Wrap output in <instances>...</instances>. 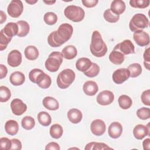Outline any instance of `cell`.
I'll return each instance as SVG.
<instances>
[{
  "instance_id": "cell-7",
  "label": "cell",
  "mask_w": 150,
  "mask_h": 150,
  "mask_svg": "<svg viewBox=\"0 0 150 150\" xmlns=\"http://www.w3.org/2000/svg\"><path fill=\"white\" fill-rule=\"evenodd\" d=\"M23 10V5L20 0H12L7 8L9 15L12 18H18L22 14Z\"/></svg>"
},
{
  "instance_id": "cell-17",
  "label": "cell",
  "mask_w": 150,
  "mask_h": 150,
  "mask_svg": "<svg viewBox=\"0 0 150 150\" xmlns=\"http://www.w3.org/2000/svg\"><path fill=\"white\" fill-rule=\"evenodd\" d=\"M83 90L87 96H94L98 90V87L97 84L91 80L87 81L84 83L83 86Z\"/></svg>"
},
{
  "instance_id": "cell-42",
  "label": "cell",
  "mask_w": 150,
  "mask_h": 150,
  "mask_svg": "<svg viewBox=\"0 0 150 150\" xmlns=\"http://www.w3.org/2000/svg\"><path fill=\"white\" fill-rule=\"evenodd\" d=\"M137 117L142 120H146L150 118V109L146 107H142L137 111Z\"/></svg>"
},
{
  "instance_id": "cell-54",
  "label": "cell",
  "mask_w": 150,
  "mask_h": 150,
  "mask_svg": "<svg viewBox=\"0 0 150 150\" xmlns=\"http://www.w3.org/2000/svg\"><path fill=\"white\" fill-rule=\"evenodd\" d=\"M43 2H44L45 4H47V5H52V4H53L54 3L56 2V1H43Z\"/></svg>"
},
{
  "instance_id": "cell-2",
  "label": "cell",
  "mask_w": 150,
  "mask_h": 150,
  "mask_svg": "<svg viewBox=\"0 0 150 150\" xmlns=\"http://www.w3.org/2000/svg\"><path fill=\"white\" fill-rule=\"evenodd\" d=\"M90 50L91 54L97 57H103L107 52V45L97 30L93 31L92 33Z\"/></svg>"
},
{
  "instance_id": "cell-3",
  "label": "cell",
  "mask_w": 150,
  "mask_h": 150,
  "mask_svg": "<svg viewBox=\"0 0 150 150\" xmlns=\"http://www.w3.org/2000/svg\"><path fill=\"white\" fill-rule=\"evenodd\" d=\"M75 77L76 75L73 70L70 69H64L57 76V84L60 88L66 89L72 84Z\"/></svg>"
},
{
  "instance_id": "cell-37",
  "label": "cell",
  "mask_w": 150,
  "mask_h": 150,
  "mask_svg": "<svg viewBox=\"0 0 150 150\" xmlns=\"http://www.w3.org/2000/svg\"><path fill=\"white\" fill-rule=\"evenodd\" d=\"M11 97L10 90L6 86H0V101L1 103L8 101Z\"/></svg>"
},
{
  "instance_id": "cell-26",
  "label": "cell",
  "mask_w": 150,
  "mask_h": 150,
  "mask_svg": "<svg viewBox=\"0 0 150 150\" xmlns=\"http://www.w3.org/2000/svg\"><path fill=\"white\" fill-rule=\"evenodd\" d=\"M124 56L125 55L120 52L113 49L109 55V60L112 63L116 65H120L124 62L125 59Z\"/></svg>"
},
{
  "instance_id": "cell-1",
  "label": "cell",
  "mask_w": 150,
  "mask_h": 150,
  "mask_svg": "<svg viewBox=\"0 0 150 150\" xmlns=\"http://www.w3.org/2000/svg\"><path fill=\"white\" fill-rule=\"evenodd\" d=\"M73 32V26L69 23H62L57 30L50 33L47 37L48 44L53 47H57L68 41Z\"/></svg>"
},
{
  "instance_id": "cell-28",
  "label": "cell",
  "mask_w": 150,
  "mask_h": 150,
  "mask_svg": "<svg viewBox=\"0 0 150 150\" xmlns=\"http://www.w3.org/2000/svg\"><path fill=\"white\" fill-rule=\"evenodd\" d=\"M26 58L29 60H35L39 56V50L34 46L30 45L27 46L24 51Z\"/></svg>"
},
{
  "instance_id": "cell-47",
  "label": "cell",
  "mask_w": 150,
  "mask_h": 150,
  "mask_svg": "<svg viewBox=\"0 0 150 150\" xmlns=\"http://www.w3.org/2000/svg\"><path fill=\"white\" fill-rule=\"evenodd\" d=\"M11 142H12V145H11V149L21 150L22 149V143L19 139L16 138H13L11 139Z\"/></svg>"
},
{
  "instance_id": "cell-4",
  "label": "cell",
  "mask_w": 150,
  "mask_h": 150,
  "mask_svg": "<svg viewBox=\"0 0 150 150\" xmlns=\"http://www.w3.org/2000/svg\"><path fill=\"white\" fill-rule=\"evenodd\" d=\"M63 57L62 53L59 52H52L45 63L46 70L50 72L57 71L63 62Z\"/></svg>"
},
{
  "instance_id": "cell-53",
  "label": "cell",
  "mask_w": 150,
  "mask_h": 150,
  "mask_svg": "<svg viewBox=\"0 0 150 150\" xmlns=\"http://www.w3.org/2000/svg\"><path fill=\"white\" fill-rule=\"evenodd\" d=\"M25 2H26V3H28V4H30V5H33V4H35V3H36V2H38V1H37V0H35V1H32V0L27 1V0H26V1H25Z\"/></svg>"
},
{
  "instance_id": "cell-27",
  "label": "cell",
  "mask_w": 150,
  "mask_h": 150,
  "mask_svg": "<svg viewBox=\"0 0 150 150\" xmlns=\"http://www.w3.org/2000/svg\"><path fill=\"white\" fill-rule=\"evenodd\" d=\"M36 84L39 87L43 89H46L50 86L52 84V80L49 75L43 73L39 77Z\"/></svg>"
},
{
  "instance_id": "cell-21",
  "label": "cell",
  "mask_w": 150,
  "mask_h": 150,
  "mask_svg": "<svg viewBox=\"0 0 150 150\" xmlns=\"http://www.w3.org/2000/svg\"><path fill=\"white\" fill-rule=\"evenodd\" d=\"M91 61L87 57H81L79 59L76 63V69L81 72L87 71L92 64Z\"/></svg>"
},
{
  "instance_id": "cell-36",
  "label": "cell",
  "mask_w": 150,
  "mask_h": 150,
  "mask_svg": "<svg viewBox=\"0 0 150 150\" xmlns=\"http://www.w3.org/2000/svg\"><path fill=\"white\" fill-rule=\"evenodd\" d=\"M104 19L110 23H115L120 19V15L114 13L110 9H106L103 14Z\"/></svg>"
},
{
  "instance_id": "cell-16",
  "label": "cell",
  "mask_w": 150,
  "mask_h": 150,
  "mask_svg": "<svg viewBox=\"0 0 150 150\" xmlns=\"http://www.w3.org/2000/svg\"><path fill=\"white\" fill-rule=\"evenodd\" d=\"M122 125L118 122H113L108 127V135L113 139L119 138L122 134Z\"/></svg>"
},
{
  "instance_id": "cell-24",
  "label": "cell",
  "mask_w": 150,
  "mask_h": 150,
  "mask_svg": "<svg viewBox=\"0 0 150 150\" xmlns=\"http://www.w3.org/2000/svg\"><path fill=\"white\" fill-rule=\"evenodd\" d=\"M2 30L6 36L12 38L13 36L18 35V25L16 23L9 22L2 29Z\"/></svg>"
},
{
  "instance_id": "cell-13",
  "label": "cell",
  "mask_w": 150,
  "mask_h": 150,
  "mask_svg": "<svg viewBox=\"0 0 150 150\" xmlns=\"http://www.w3.org/2000/svg\"><path fill=\"white\" fill-rule=\"evenodd\" d=\"M11 108L13 114L21 115L26 111L27 105L21 99L15 98L11 103Z\"/></svg>"
},
{
  "instance_id": "cell-31",
  "label": "cell",
  "mask_w": 150,
  "mask_h": 150,
  "mask_svg": "<svg viewBox=\"0 0 150 150\" xmlns=\"http://www.w3.org/2000/svg\"><path fill=\"white\" fill-rule=\"evenodd\" d=\"M118 102L119 106L123 110L129 108L132 104V101L131 98L129 96L125 94L121 95L119 97Z\"/></svg>"
},
{
  "instance_id": "cell-52",
  "label": "cell",
  "mask_w": 150,
  "mask_h": 150,
  "mask_svg": "<svg viewBox=\"0 0 150 150\" xmlns=\"http://www.w3.org/2000/svg\"><path fill=\"white\" fill-rule=\"evenodd\" d=\"M6 20V15L5 14V13L1 10L0 11V23L2 24Z\"/></svg>"
},
{
  "instance_id": "cell-25",
  "label": "cell",
  "mask_w": 150,
  "mask_h": 150,
  "mask_svg": "<svg viewBox=\"0 0 150 150\" xmlns=\"http://www.w3.org/2000/svg\"><path fill=\"white\" fill-rule=\"evenodd\" d=\"M63 57L67 60H71L75 58L77 54V50L73 45H68L64 47L62 51Z\"/></svg>"
},
{
  "instance_id": "cell-50",
  "label": "cell",
  "mask_w": 150,
  "mask_h": 150,
  "mask_svg": "<svg viewBox=\"0 0 150 150\" xmlns=\"http://www.w3.org/2000/svg\"><path fill=\"white\" fill-rule=\"evenodd\" d=\"M7 67L2 64H0V79H4L7 74Z\"/></svg>"
},
{
  "instance_id": "cell-49",
  "label": "cell",
  "mask_w": 150,
  "mask_h": 150,
  "mask_svg": "<svg viewBox=\"0 0 150 150\" xmlns=\"http://www.w3.org/2000/svg\"><path fill=\"white\" fill-rule=\"evenodd\" d=\"M46 150H59L60 146L59 145L55 142H51L47 144L45 147Z\"/></svg>"
},
{
  "instance_id": "cell-14",
  "label": "cell",
  "mask_w": 150,
  "mask_h": 150,
  "mask_svg": "<svg viewBox=\"0 0 150 150\" xmlns=\"http://www.w3.org/2000/svg\"><path fill=\"white\" fill-rule=\"evenodd\" d=\"M133 38L135 43L139 46H145L149 43V36L143 30H138L134 33Z\"/></svg>"
},
{
  "instance_id": "cell-51",
  "label": "cell",
  "mask_w": 150,
  "mask_h": 150,
  "mask_svg": "<svg viewBox=\"0 0 150 150\" xmlns=\"http://www.w3.org/2000/svg\"><path fill=\"white\" fill-rule=\"evenodd\" d=\"M143 148L144 150H149L150 148V139L146 138L142 142Z\"/></svg>"
},
{
  "instance_id": "cell-32",
  "label": "cell",
  "mask_w": 150,
  "mask_h": 150,
  "mask_svg": "<svg viewBox=\"0 0 150 150\" xmlns=\"http://www.w3.org/2000/svg\"><path fill=\"white\" fill-rule=\"evenodd\" d=\"M49 132L50 136L53 138L59 139L62 136L63 129L60 124H54L50 127Z\"/></svg>"
},
{
  "instance_id": "cell-48",
  "label": "cell",
  "mask_w": 150,
  "mask_h": 150,
  "mask_svg": "<svg viewBox=\"0 0 150 150\" xmlns=\"http://www.w3.org/2000/svg\"><path fill=\"white\" fill-rule=\"evenodd\" d=\"M81 2L87 8L94 7L98 2V0H82Z\"/></svg>"
},
{
  "instance_id": "cell-10",
  "label": "cell",
  "mask_w": 150,
  "mask_h": 150,
  "mask_svg": "<svg viewBox=\"0 0 150 150\" xmlns=\"http://www.w3.org/2000/svg\"><path fill=\"white\" fill-rule=\"evenodd\" d=\"M97 102L101 105H107L111 104L114 100L113 93L109 90H104L97 96Z\"/></svg>"
},
{
  "instance_id": "cell-40",
  "label": "cell",
  "mask_w": 150,
  "mask_h": 150,
  "mask_svg": "<svg viewBox=\"0 0 150 150\" xmlns=\"http://www.w3.org/2000/svg\"><path fill=\"white\" fill-rule=\"evenodd\" d=\"M130 5L136 8H145L149 5V1L148 0H131L129 1Z\"/></svg>"
},
{
  "instance_id": "cell-6",
  "label": "cell",
  "mask_w": 150,
  "mask_h": 150,
  "mask_svg": "<svg viewBox=\"0 0 150 150\" xmlns=\"http://www.w3.org/2000/svg\"><path fill=\"white\" fill-rule=\"evenodd\" d=\"M149 21L148 18L142 13L135 14L129 21V27L132 32L142 30L144 29L148 28Z\"/></svg>"
},
{
  "instance_id": "cell-8",
  "label": "cell",
  "mask_w": 150,
  "mask_h": 150,
  "mask_svg": "<svg viewBox=\"0 0 150 150\" xmlns=\"http://www.w3.org/2000/svg\"><path fill=\"white\" fill-rule=\"evenodd\" d=\"M114 50L120 52L124 55L135 53V46L132 42L129 39L124 40L116 45L114 47Z\"/></svg>"
},
{
  "instance_id": "cell-5",
  "label": "cell",
  "mask_w": 150,
  "mask_h": 150,
  "mask_svg": "<svg viewBox=\"0 0 150 150\" xmlns=\"http://www.w3.org/2000/svg\"><path fill=\"white\" fill-rule=\"evenodd\" d=\"M64 14L67 19L74 22H81L85 16L84 11L82 8L73 5L67 6L64 9Z\"/></svg>"
},
{
  "instance_id": "cell-33",
  "label": "cell",
  "mask_w": 150,
  "mask_h": 150,
  "mask_svg": "<svg viewBox=\"0 0 150 150\" xmlns=\"http://www.w3.org/2000/svg\"><path fill=\"white\" fill-rule=\"evenodd\" d=\"M128 70L129 71L130 77L132 78L137 77L142 73V67L140 64L138 63H132L128 67Z\"/></svg>"
},
{
  "instance_id": "cell-20",
  "label": "cell",
  "mask_w": 150,
  "mask_h": 150,
  "mask_svg": "<svg viewBox=\"0 0 150 150\" xmlns=\"http://www.w3.org/2000/svg\"><path fill=\"white\" fill-rule=\"evenodd\" d=\"M125 4L123 1L114 0L111 4L110 9L115 14L120 15L125 10Z\"/></svg>"
},
{
  "instance_id": "cell-29",
  "label": "cell",
  "mask_w": 150,
  "mask_h": 150,
  "mask_svg": "<svg viewBox=\"0 0 150 150\" xmlns=\"http://www.w3.org/2000/svg\"><path fill=\"white\" fill-rule=\"evenodd\" d=\"M18 25V37H25L29 32L30 26L29 23L25 21H19L16 22Z\"/></svg>"
},
{
  "instance_id": "cell-44",
  "label": "cell",
  "mask_w": 150,
  "mask_h": 150,
  "mask_svg": "<svg viewBox=\"0 0 150 150\" xmlns=\"http://www.w3.org/2000/svg\"><path fill=\"white\" fill-rule=\"evenodd\" d=\"M12 145L11 140L6 137H2L0 138V146L1 149L9 150Z\"/></svg>"
},
{
  "instance_id": "cell-11",
  "label": "cell",
  "mask_w": 150,
  "mask_h": 150,
  "mask_svg": "<svg viewBox=\"0 0 150 150\" xmlns=\"http://www.w3.org/2000/svg\"><path fill=\"white\" fill-rule=\"evenodd\" d=\"M90 129L92 134L94 135L101 136L104 134L106 129V125L102 120L96 119L91 123Z\"/></svg>"
},
{
  "instance_id": "cell-35",
  "label": "cell",
  "mask_w": 150,
  "mask_h": 150,
  "mask_svg": "<svg viewBox=\"0 0 150 150\" xmlns=\"http://www.w3.org/2000/svg\"><path fill=\"white\" fill-rule=\"evenodd\" d=\"M21 125L24 129L30 130L35 127V121L34 118L30 116H25L21 121Z\"/></svg>"
},
{
  "instance_id": "cell-15",
  "label": "cell",
  "mask_w": 150,
  "mask_h": 150,
  "mask_svg": "<svg viewBox=\"0 0 150 150\" xmlns=\"http://www.w3.org/2000/svg\"><path fill=\"white\" fill-rule=\"evenodd\" d=\"M8 64L13 67L19 66L22 63V54L18 50H13L9 52L7 59Z\"/></svg>"
},
{
  "instance_id": "cell-45",
  "label": "cell",
  "mask_w": 150,
  "mask_h": 150,
  "mask_svg": "<svg viewBox=\"0 0 150 150\" xmlns=\"http://www.w3.org/2000/svg\"><path fill=\"white\" fill-rule=\"evenodd\" d=\"M141 101L144 104L147 106L150 105V90L148 89L144 91L141 94Z\"/></svg>"
},
{
  "instance_id": "cell-9",
  "label": "cell",
  "mask_w": 150,
  "mask_h": 150,
  "mask_svg": "<svg viewBox=\"0 0 150 150\" xmlns=\"http://www.w3.org/2000/svg\"><path fill=\"white\" fill-rule=\"evenodd\" d=\"M129 77V71L128 69L126 68H121L115 70L112 76L113 81L117 84L123 83L127 80Z\"/></svg>"
},
{
  "instance_id": "cell-46",
  "label": "cell",
  "mask_w": 150,
  "mask_h": 150,
  "mask_svg": "<svg viewBox=\"0 0 150 150\" xmlns=\"http://www.w3.org/2000/svg\"><path fill=\"white\" fill-rule=\"evenodd\" d=\"M144 64L145 67L147 69V70H149V66H150V56H149V48H147L144 53Z\"/></svg>"
},
{
  "instance_id": "cell-39",
  "label": "cell",
  "mask_w": 150,
  "mask_h": 150,
  "mask_svg": "<svg viewBox=\"0 0 150 150\" xmlns=\"http://www.w3.org/2000/svg\"><path fill=\"white\" fill-rule=\"evenodd\" d=\"M99 72H100V67L98 66V65L95 63H93L90 69L87 71L84 72L83 73L87 77H94L97 76Z\"/></svg>"
},
{
  "instance_id": "cell-19",
  "label": "cell",
  "mask_w": 150,
  "mask_h": 150,
  "mask_svg": "<svg viewBox=\"0 0 150 150\" xmlns=\"http://www.w3.org/2000/svg\"><path fill=\"white\" fill-rule=\"evenodd\" d=\"M67 118L73 124L79 123L83 118V114L80 110L77 108H71L67 112Z\"/></svg>"
},
{
  "instance_id": "cell-22",
  "label": "cell",
  "mask_w": 150,
  "mask_h": 150,
  "mask_svg": "<svg viewBox=\"0 0 150 150\" xmlns=\"http://www.w3.org/2000/svg\"><path fill=\"white\" fill-rule=\"evenodd\" d=\"M42 103L46 108L52 111L56 110L59 107V104L57 100L50 96L45 97L43 100Z\"/></svg>"
},
{
  "instance_id": "cell-43",
  "label": "cell",
  "mask_w": 150,
  "mask_h": 150,
  "mask_svg": "<svg viewBox=\"0 0 150 150\" xmlns=\"http://www.w3.org/2000/svg\"><path fill=\"white\" fill-rule=\"evenodd\" d=\"M44 72L39 69H33L29 73V79L33 83H36L38 79Z\"/></svg>"
},
{
  "instance_id": "cell-34",
  "label": "cell",
  "mask_w": 150,
  "mask_h": 150,
  "mask_svg": "<svg viewBox=\"0 0 150 150\" xmlns=\"http://www.w3.org/2000/svg\"><path fill=\"white\" fill-rule=\"evenodd\" d=\"M84 149L86 150H102L112 148L109 147L107 144L103 142H91L86 145Z\"/></svg>"
},
{
  "instance_id": "cell-30",
  "label": "cell",
  "mask_w": 150,
  "mask_h": 150,
  "mask_svg": "<svg viewBox=\"0 0 150 150\" xmlns=\"http://www.w3.org/2000/svg\"><path fill=\"white\" fill-rule=\"evenodd\" d=\"M38 120L40 124L44 127L49 126L52 122L50 114L46 111H41L38 114Z\"/></svg>"
},
{
  "instance_id": "cell-41",
  "label": "cell",
  "mask_w": 150,
  "mask_h": 150,
  "mask_svg": "<svg viewBox=\"0 0 150 150\" xmlns=\"http://www.w3.org/2000/svg\"><path fill=\"white\" fill-rule=\"evenodd\" d=\"M11 40L12 38L6 36L2 29L0 32V50L2 51L5 49Z\"/></svg>"
},
{
  "instance_id": "cell-12",
  "label": "cell",
  "mask_w": 150,
  "mask_h": 150,
  "mask_svg": "<svg viewBox=\"0 0 150 150\" xmlns=\"http://www.w3.org/2000/svg\"><path fill=\"white\" fill-rule=\"evenodd\" d=\"M133 134L137 139L141 140L146 136L150 135L149 123L146 125L142 124H138L134 128Z\"/></svg>"
},
{
  "instance_id": "cell-18",
  "label": "cell",
  "mask_w": 150,
  "mask_h": 150,
  "mask_svg": "<svg viewBox=\"0 0 150 150\" xmlns=\"http://www.w3.org/2000/svg\"><path fill=\"white\" fill-rule=\"evenodd\" d=\"M9 81L13 86H21L25 82V76L21 71H16L11 74L9 77Z\"/></svg>"
},
{
  "instance_id": "cell-23",
  "label": "cell",
  "mask_w": 150,
  "mask_h": 150,
  "mask_svg": "<svg viewBox=\"0 0 150 150\" xmlns=\"http://www.w3.org/2000/svg\"><path fill=\"white\" fill-rule=\"evenodd\" d=\"M5 130L8 135L11 136L15 135L19 131L18 122L13 120L7 121L5 124Z\"/></svg>"
},
{
  "instance_id": "cell-38",
  "label": "cell",
  "mask_w": 150,
  "mask_h": 150,
  "mask_svg": "<svg viewBox=\"0 0 150 150\" xmlns=\"http://www.w3.org/2000/svg\"><path fill=\"white\" fill-rule=\"evenodd\" d=\"M43 20L47 25H53L56 23L57 21V16L54 12H48L44 15Z\"/></svg>"
}]
</instances>
